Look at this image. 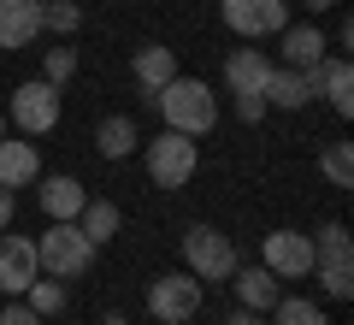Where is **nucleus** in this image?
<instances>
[{"mask_svg":"<svg viewBox=\"0 0 354 325\" xmlns=\"http://www.w3.org/2000/svg\"><path fill=\"white\" fill-rule=\"evenodd\" d=\"M153 113L165 118V130H183V137L201 142L207 130L218 125V95H213V83L177 71L165 89H153Z\"/></svg>","mask_w":354,"mask_h":325,"instance_id":"nucleus-1","label":"nucleus"},{"mask_svg":"<svg viewBox=\"0 0 354 325\" xmlns=\"http://www.w3.org/2000/svg\"><path fill=\"white\" fill-rule=\"evenodd\" d=\"M95 243L77 231V219H48V231L36 237V261H41V272L48 278H83V272H95Z\"/></svg>","mask_w":354,"mask_h":325,"instance_id":"nucleus-2","label":"nucleus"},{"mask_svg":"<svg viewBox=\"0 0 354 325\" xmlns=\"http://www.w3.org/2000/svg\"><path fill=\"white\" fill-rule=\"evenodd\" d=\"M236 266H242L236 243H230L218 225H189L183 231V272H195L201 284H230Z\"/></svg>","mask_w":354,"mask_h":325,"instance_id":"nucleus-3","label":"nucleus"},{"mask_svg":"<svg viewBox=\"0 0 354 325\" xmlns=\"http://www.w3.org/2000/svg\"><path fill=\"white\" fill-rule=\"evenodd\" d=\"M148 177H153V189H183L195 172H201V142L195 137H183V130H160V137L148 142Z\"/></svg>","mask_w":354,"mask_h":325,"instance_id":"nucleus-4","label":"nucleus"},{"mask_svg":"<svg viewBox=\"0 0 354 325\" xmlns=\"http://www.w3.org/2000/svg\"><path fill=\"white\" fill-rule=\"evenodd\" d=\"M313 237L307 231H290V225H278V231H266L260 237V266L278 284H301V278H313Z\"/></svg>","mask_w":354,"mask_h":325,"instance_id":"nucleus-5","label":"nucleus"},{"mask_svg":"<svg viewBox=\"0 0 354 325\" xmlns=\"http://www.w3.org/2000/svg\"><path fill=\"white\" fill-rule=\"evenodd\" d=\"M201 296H207V284L195 272H165L148 284V313L160 325H189L201 313Z\"/></svg>","mask_w":354,"mask_h":325,"instance_id":"nucleus-6","label":"nucleus"},{"mask_svg":"<svg viewBox=\"0 0 354 325\" xmlns=\"http://www.w3.org/2000/svg\"><path fill=\"white\" fill-rule=\"evenodd\" d=\"M218 18H225L230 36L260 42V36H278L290 24V0H218Z\"/></svg>","mask_w":354,"mask_h":325,"instance_id":"nucleus-7","label":"nucleus"},{"mask_svg":"<svg viewBox=\"0 0 354 325\" xmlns=\"http://www.w3.org/2000/svg\"><path fill=\"white\" fill-rule=\"evenodd\" d=\"M12 125L24 130V137H48L53 125H59V89L53 83H41V77H30V83H18L12 89Z\"/></svg>","mask_w":354,"mask_h":325,"instance_id":"nucleus-8","label":"nucleus"},{"mask_svg":"<svg viewBox=\"0 0 354 325\" xmlns=\"http://www.w3.org/2000/svg\"><path fill=\"white\" fill-rule=\"evenodd\" d=\"M41 261H36V237H6L0 231V296H24L36 284Z\"/></svg>","mask_w":354,"mask_h":325,"instance_id":"nucleus-9","label":"nucleus"},{"mask_svg":"<svg viewBox=\"0 0 354 325\" xmlns=\"http://www.w3.org/2000/svg\"><path fill=\"white\" fill-rule=\"evenodd\" d=\"M307 77H313V95L330 100V113H337V118L354 113V65H348V53H325Z\"/></svg>","mask_w":354,"mask_h":325,"instance_id":"nucleus-10","label":"nucleus"},{"mask_svg":"<svg viewBox=\"0 0 354 325\" xmlns=\"http://www.w3.org/2000/svg\"><path fill=\"white\" fill-rule=\"evenodd\" d=\"M41 177L36 137H0V189H30Z\"/></svg>","mask_w":354,"mask_h":325,"instance_id":"nucleus-11","label":"nucleus"},{"mask_svg":"<svg viewBox=\"0 0 354 325\" xmlns=\"http://www.w3.org/2000/svg\"><path fill=\"white\" fill-rule=\"evenodd\" d=\"M41 36V0H0V48H36Z\"/></svg>","mask_w":354,"mask_h":325,"instance_id":"nucleus-12","label":"nucleus"},{"mask_svg":"<svg viewBox=\"0 0 354 325\" xmlns=\"http://www.w3.org/2000/svg\"><path fill=\"white\" fill-rule=\"evenodd\" d=\"M266 77H272V53H260V48H230L225 53V89L230 95H266Z\"/></svg>","mask_w":354,"mask_h":325,"instance_id":"nucleus-13","label":"nucleus"},{"mask_svg":"<svg viewBox=\"0 0 354 325\" xmlns=\"http://www.w3.org/2000/svg\"><path fill=\"white\" fill-rule=\"evenodd\" d=\"M278 42H283V65H290V71H313V65L330 53V36L319 30V18L313 24H283Z\"/></svg>","mask_w":354,"mask_h":325,"instance_id":"nucleus-14","label":"nucleus"},{"mask_svg":"<svg viewBox=\"0 0 354 325\" xmlns=\"http://www.w3.org/2000/svg\"><path fill=\"white\" fill-rule=\"evenodd\" d=\"M130 71H136V89L142 95H153V89H165L177 77V53L165 48V42H142L136 53H130Z\"/></svg>","mask_w":354,"mask_h":325,"instance_id":"nucleus-15","label":"nucleus"},{"mask_svg":"<svg viewBox=\"0 0 354 325\" xmlns=\"http://www.w3.org/2000/svg\"><path fill=\"white\" fill-rule=\"evenodd\" d=\"M313 95V77L307 71H290V65H272V77H266V107H278V113H301Z\"/></svg>","mask_w":354,"mask_h":325,"instance_id":"nucleus-16","label":"nucleus"},{"mask_svg":"<svg viewBox=\"0 0 354 325\" xmlns=\"http://www.w3.org/2000/svg\"><path fill=\"white\" fill-rule=\"evenodd\" d=\"M36 201H41V213H48V219H77L88 195H83V184H77V177L53 172V177H36Z\"/></svg>","mask_w":354,"mask_h":325,"instance_id":"nucleus-17","label":"nucleus"},{"mask_svg":"<svg viewBox=\"0 0 354 325\" xmlns=\"http://www.w3.org/2000/svg\"><path fill=\"white\" fill-rule=\"evenodd\" d=\"M230 284H236V301H242V308H254V313H272V308H278V296H283V284L266 272V266H236Z\"/></svg>","mask_w":354,"mask_h":325,"instance_id":"nucleus-18","label":"nucleus"},{"mask_svg":"<svg viewBox=\"0 0 354 325\" xmlns=\"http://www.w3.org/2000/svg\"><path fill=\"white\" fill-rule=\"evenodd\" d=\"M136 142H142V130H136V118H130V113H113V118L95 125V148H101V160H130Z\"/></svg>","mask_w":354,"mask_h":325,"instance_id":"nucleus-19","label":"nucleus"},{"mask_svg":"<svg viewBox=\"0 0 354 325\" xmlns=\"http://www.w3.org/2000/svg\"><path fill=\"white\" fill-rule=\"evenodd\" d=\"M118 225H124L118 201H83V213H77V231H83L95 249H106V243L118 237Z\"/></svg>","mask_w":354,"mask_h":325,"instance_id":"nucleus-20","label":"nucleus"},{"mask_svg":"<svg viewBox=\"0 0 354 325\" xmlns=\"http://www.w3.org/2000/svg\"><path fill=\"white\" fill-rule=\"evenodd\" d=\"M313 278H319V290H325L330 301H348V296H354V266H348V254H319V261H313Z\"/></svg>","mask_w":354,"mask_h":325,"instance_id":"nucleus-21","label":"nucleus"},{"mask_svg":"<svg viewBox=\"0 0 354 325\" xmlns=\"http://www.w3.org/2000/svg\"><path fill=\"white\" fill-rule=\"evenodd\" d=\"M319 172H325L330 189H354V148L348 142H330V148L319 154Z\"/></svg>","mask_w":354,"mask_h":325,"instance_id":"nucleus-22","label":"nucleus"},{"mask_svg":"<svg viewBox=\"0 0 354 325\" xmlns=\"http://www.w3.org/2000/svg\"><path fill=\"white\" fill-rule=\"evenodd\" d=\"M24 301L41 313V319H53V313H65V278H48V272H36V284L24 290Z\"/></svg>","mask_w":354,"mask_h":325,"instance_id":"nucleus-23","label":"nucleus"},{"mask_svg":"<svg viewBox=\"0 0 354 325\" xmlns=\"http://www.w3.org/2000/svg\"><path fill=\"white\" fill-rule=\"evenodd\" d=\"M272 325H330L325 308L307 296H278V308H272Z\"/></svg>","mask_w":354,"mask_h":325,"instance_id":"nucleus-24","label":"nucleus"},{"mask_svg":"<svg viewBox=\"0 0 354 325\" xmlns=\"http://www.w3.org/2000/svg\"><path fill=\"white\" fill-rule=\"evenodd\" d=\"M41 30L77 36V30H83V6H77V0H41Z\"/></svg>","mask_w":354,"mask_h":325,"instance_id":"nucleus-25","label":"nucleus"},{"mask_svg":"<svg viewBox=\"0 0 354 325\" xmlns=\"http://www.w3.org/2000/svg\"><path fill=\"white\" fill-rule=\"evenodd\" d=\"M71 77H77V48H48V53H41V83L65 89Z\"/></svg>","mask_w":354,"mask_h":325,"instance_id":"nucleus-26","label":"nucleus"},{"mask_svg":"<svg viewBox=\"0 0 354 325\" xmlns=\"http://www.w3.org/2000/svg\"><path fill=\"white\" fill-rule=\"evenodd\" d=\"M313 254H348V225L342 219H325L313 231Z\"/></svg>","mask_w":354,"mask_h":325,"instance_id":"nucleus-27","label":"nucleus"},{"mask_svg":"<svg viewBox=\"0 0 354 325\" xmlns=\"http://www.w3.org/2000/svg\"><path fill=\"white\" fill-rule=\"evenodd\" d=\"M0 325H41V313L24 296H12V301H0Z\"/></svg>","mask_w":354,"mask_h":325,"instance_id":"nucleus-28","label":"nucleus"},{"mask_svg":"<svg viewBox=\"0 0 354 325\" xmlns=\"http://www.w3.org/2000/svg\"><path fill=\"white\" fill-rule=\"evenodd\" d=\"M236 118L242 125H260L266 118V95H236Z\"/></svg>","mask_w":354,"mask_h":325,"instance_id":"nucleus-29","label":"nucleus"},{"mask_svg":"<svg viewBox=\"0 0 354 325\" xmlns=\"http://www.w3.org/2000/svg\"><path fill=\"white\" fill-rule=\"evenodd\" d=\"M12 207H18V195H12V189H0V231H12Z\"/></svg>","mask_w":354,"mask_h":325,"instance_id":"nucleus-30","label":"nucleus"},{"mask_svg":"<svg viewBox=\"0 0 354 325\" xmlns=\"http://www.w3.org/2000/svg\"><path fill=\"white\" fill-rule=\"evenodd\" d=\"M225 325H266V313H254V308H236Z\"/></svg>","mask_w":354,"mask_h":325,"instance_id":"nucleus-31","label":"nucleus"},{"mask_svg":"<svg viewBox=\"0 0 354 325\" xmlns=\"http://www.w3.org/2000/svg\"><path fill=\"white\" fill-rule=\"evenodd\" d=\"M301 6H307V12H313V18H325L330 6H337V0H301Z\"/></svg>","mask_w":354,"mask_h":325,"instance_id":"nucleus-32","label":"nucleus"},{"mask_svg":"<svg viewBox=\"0 0 354 325\" xmlns=\"http://www.w3.org/2000/svg\"><path fill=\"white\" fill-rule=\"evenodd\" d=\"M101 325H130V319H124V313L113 308V313H101Z\"/></svg>","mask_w":354,"mask_h":325,"instance_id":"nucleus-33","label":"nucleus"},{"mask_svg":"<svg viewBox=\"0 0 354 325\" xmlns=\"http://www.w3.org/2000/svg\"><path fill=\"white\" fill-rule=\"evenodd\" d=\"M0 137H6V113H0Z\"/></svg>","mask_w":354,"mask_h":325,"instance_id":"nucleus-34","label":"nucleus"},{"mask_svg":"<svg viewBox=\"0 0 354 325\" xmlns=\"http://www.w3.org/2000/svg\"><path fill=\"white\" fill-rule=\"evenodd\" d=\"M189 325H195V319H189Z\"/></svg>","mask_w":354,"mask_h":325,"instance_id":"nucleus-35","label":"nucleus"}]
</instances>
